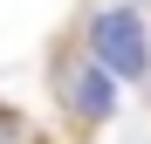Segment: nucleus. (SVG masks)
Listing matches in <instances>:
<instances>
[{
  "label": "nucleus",
  "mask_w": 151,
  "mask_h": 144,
  "mask_svg": "<svg viewBox=\"0 0 151 144\" xmlns=\"http://www.w3.org/2000/svg\"><path fill=\"white\" fill-rule=\"evenodd\" d=\"M89 55L110 69V76H124V82H137L144 69H151V34H144V21H137V7H103L89 21Z\"/></svg>",
  "instance_id": "1"
},
{
  "label": "nucleus",
  "mask_w": 151,
  "mask_h": 144,
  "mask_svg": "<svg viewBox=\"0 0 151 144\" xmlns=\"http://www.w3.org/2000/svg\"><path fill=\"white\" fill-rule=\"evenodd\" d=\"M55 89H62V103H76V117H83V124H103L110 117V103H117V89H110V69L103 62H69L62 76H55Z\"/></svg>",
  "instance_id": "2"
},
{
  "label": "nucleus",
  "mask_w": 151,
  "mask_h": 144,
  "mask_svg": "<svg viewBox=\"0 0 151 144\" xmlns=\"http://www.w3.org/2000/svg\"><path fill=\"white\" fill-rule=\"evenodd\" d=\"M21 137H28V124H21L14 110H0V144H21Z\"/></svg>",
  "instance_id": "3"
},
{
  "label": "nucleus",
  "mask_w": 151,
  "mask_h": 144,
  "mask_svg": "<svg viewBox=\"0 0 151 144\" xmlns=\"http://www.w3.org/2000/svg\"><path fill=\"white\" fill-rule=\"evenodd\" d=\"M117 7H151V0H117Z\"/></svg>",
  "instance_id": "4"
}]
</instances>
